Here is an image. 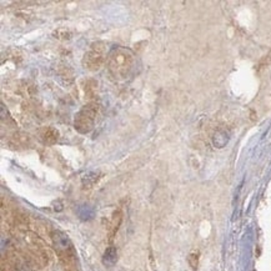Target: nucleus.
<instances>
[{
    "label": "nucleus",
    "mask_w": 271,
    "mask_h": 271,
    "mask_svg": "<svg viewBox=\"0 0 271 271\" xmlns=\"http://www.w3.org/2000/svg\"><path fill=\"white\" fill-rule=\"evenodd\" d=\"M134 66L133 51L122 46H116L109 53L107 69L116 80H124L130 75Z\"/></svg>",
    "instance_id": "obj_1"
},
{
    "label": "nucleus",
    "mask_w": 271,
    "mask_h": 271,
    "mask_svg": "<svg viewBox=\"0 0 271 271\" xmlns=\"http://www.w3.org/2000/svg\"><path fill=\"white\" fill-rule=\"evenodd\" d=\"M99 111V105L96 103H89L75 114L74 118V127L79 131L80 134L90 133L94 127L96 115Z\"/></svg>",
    "instance_id": "obj_2"
},
{
    "label": "nucleus",
    "mask_w": 271,
    "mask_h": 271,
    "mask_svg": "<svg viewBox=\"0 0 271 271\" xmlns=\"http://www.w3.org/2000/svg\"><path fill=\"white\" fill-rule=\"evenodd\" d=\"M105 62V48L103 42H94L84 55L83 65L85 69L90 71H96L102 68Z\"/></svg>",
    "instance_id": "obj_3"
},
{
    "label": "nucleus",
    "mask_w": 271,
    "mask_h": 271,
    "mask_svg": "<svg viewBox=\"0 0 271 271\" xmlns=\"http://www.w3.org/2000/svg\"><path fill=\"white\" fill-rule=\"evenodd\" d=\"M53 243L58 254L64 259H71L74 256V249L69 237L62 231L53 232Z\"/></svg>",
    "instance_id": "obj_4"
},
{
    "label": "nucleus",
    "mask_w": 271,
    "mask_h": 271,
    "mask_svg": "<svg viewBox=\"0 0 271 271\" xmlns=\"http://www.w3.org/2000/svg\"><path fill=\"white\" fill-rule=\"evenodd\" d=\"M40 139L42 142L46 145H53L58 142L59 139V133L54 127H45L40 131Z\"/></svg>",
    "instance_id": "obj_5"
},
{
    "label": "nucleus",
    "mask_w": 271,
    "mask_h": 271,
    "mask_svg": "<svg viewBox=\"0 0 271 271\" xmlns=\"http://www.w3.org/2000/svg\"><path fill=\"white\" fill-rule=\"evenodd\" d=\"M104 264L105 265H114L116 261V249L109 248L104 254Z\"/></svg>",
    "instance_id": "obj_6"
}]
</instances>
